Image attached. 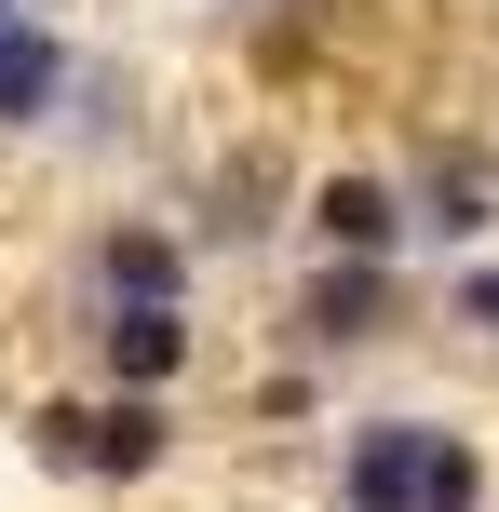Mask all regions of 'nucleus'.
I'll return each mask as SVG.
<instances>
[{
    "label": "nucleus",
    "mask_w": 499,
    "mask_h": 512,
    "mask_svg": "<svg viewBox=\"0 0 499 512\" xmlns=\"http://www.w3.org/2000/svg\"><path fill=\"white\" fill-rule=\"evenodd\" d=\"M324 512H499V445L446 405L324 418Z\"/></svg>",
    "instance_id": "nucleus-1"
},
{
    "label": "nucleus",
    "mask_w": 499,
    "mask_h": 512,
    "mask_svg": "<svg viewBox=\"0 0 499 512\" xmlns=\"http://www.w3.org/2000/svg\"><path fill=\"white\" fill-rule=\"evenodd\" d=\"M27 472L41 486H68V499H135V486H162V472L189 459V405L176 391H41L27 405Z\"/></svg>",
    "instance_id": "nucleus-2"
},
{
    "label": "nucleus",
    "mask_w": 499,
    "mask_h": 512,
    "mask_svg": "<svg viewBox=\"0 0 499 512\" xmlns=\"http://www.w3.org/2000/svg\"><path fill=\"white\" fill-rule=\"evenodd\" d=\"M108 310H203V243L176 203H95L68 230V324Z\"/></svg>",
    "instance_id": "nucleus-3"
},
{
    "label": "nucleus",
    "mask_w": 499,
    "mask_h": 512,
    "mask_svg": "<svg viewBox=\"0 0 499 512\" xmlns=\"http://www.w3.org/2000/svg\"><path fill=\"white\" fill-rule=\"evenodd\" d=\"M405 324H419L405 256H297L284 310H270V351H284V364H324V378H351V364H378Z\"/></svg>",
    "instance_id": "nucleus-4"
},
{
    "label": "nucleus",
    "mask_w": 499,
    "mask_h": 512,
    "mask_svg": "<svg viewBox=\"0 0 499 512\" xmlns=\"http://www.w3.org/2000/svg\"><path fill=\"white\" fill-rule=\"evenodd\" d=\"M297 256H419V216H405V162H311L297 176Z\"/></svg>",
    "instance_id": "nucleus-5"
},
{
    "label": "nucleus",
    "mask_w": 499,
    "mask_h": 512,
    "mask_svg": "<svg viewBox=\"0 0 499 512\" xmlns=\"http://www.w3.org/2000/svg\"><path fill=\"white\" fill-rule=\"evenodd\" d=\"M405 216H419V256H486L499 243V135H419L405 149Z\"/></svg>",
    "instance_id": "nucleus-6"
},
{
    "label": "nucleus",
    "mask_w": 499,
    "mask_h": 512,
    "mask_svg": "<svg viewBox=\"0 0 499 512\" xmlns=\"http://www.w3.org/2000/svg\"><path fill=\"white\" fill-rule=\"evenodd\" d=\"M176 216H189V243H203V256H270V243H297V176L257 149V135H230Z\"/></svg>",
    "instance_id": "nucleus-7"
},
{
    "label": "nucleus",
    "mask_w": 499,
    "mask_h": 512,
    "mask_svg": "<svg viewBox=\"0 0 499 512\" xmlns=\"http://www.w3.org/2000/svg\"><path fill=\"white\" fill-rule=\"evenodd\" d=\"M81 68H95V54H81L41 0H27V14H0V135H14V149H54V122H68Z\"/></svg>",
    "instance_id": "nucleus-8"
},
{
    "label": "nucleus",
    "mask_w": 499,
    "mask_h": 512,
    "mask_svg": "<svg viewBox=\"0 0 499 512\" xmlns=\"http://www.w3.org/2000/svg\"><path fill=\"white\" fill-rule=\"evenodd\" d=\"M203 364V310H108L81 324V378L95 391H189Z\"/></svg>",
    "instance_id": "nucleus-9"
},
{
    "label": "nucleus",
    "mask_w": 499,
    "mask_h": 512,
    "mask_svg": "<svg viewBox=\"0 0 499 512\" xmlns=\"http://www.w3.org/2000/svg\"><path fill=\"white\" fill-rule=\"evenodd\" d=\"M338 27H351V0H243V68L257 81H311Z\"/></svg>",
    "instance_id": "nucleus-10"
},
{
    "label": "nucleus",
    "mask_w": 499,
    "mask_h": 512,
    "mask_svg": "<svg viewBox=\"0 0 499 512\" xmlns=\"http://www.w3.org/2000/svg\"><path fill=\"white\" fill-rule=\"evenodd\" d=\"M324 391H338L324 364H284V351H270L257 378H243V432H311V418H324Z\"/></svg>",
    "instance_id": "nucleus-11"
},
{
    "label": "nucleus",
    "mask_w": 499,
    "mask_h": 512,
    "mask_svg": "<svg viewBox=\"0 0 499 512\" xmlns=\"http://www.w3.org/2000/svg\"><path fill=\"white\" fill-rule=\"evenodd\" d=\"M432 324L473 337V351H499V243H486V256H446V297H432Z\"/></svg>",
    "instance_id": "nucleus-12"
},
{
    "label": "nucleus",
    "mask_w": 499,
    "mask_h": 512,
    "mask_svg": "<svg viewBox=\"0 0 499 512\" xmlns=\"http://www.w3.org/2000/svg\"><path fill=\"white\" fill-rule=\"evenodd\" d=\"M0 14H27V0H0Z\"/></svg>",
    "instance_id": "nucleus-13"
}]
</instances>
